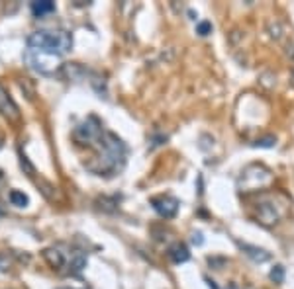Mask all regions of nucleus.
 <instances>
[{
    "instance_id": "obj_11",
    "label": "nucleus",
    "mask_w": 294,
    "mask_h": 289,
    "mask_svg": "<svg viewBox=\"0 0 294 289\" xmlns=\"http://www.w3.org/2000/svg\"><path fill=\"white\" fill-rule=\"evenodd\" d=\"M55 12V4L49 2V0H41V2H32V14L36 18H41L45 14H51Z\"/></svg>"
},
{
    "instance_id": "obj_6",
    "label": "nucleus",
    "mask_w": 294,
    "mask_h": 289,
    "mask_svg": "<svg viewBox=\"0 0 294 289\" xmlns=\"http://www.w3.org/2000/svg\"><path fill=\"white\" fill-rule=\"evenodd\" d=\"M0 113H2L4 117L12 119V121H16V119L20 117V110H18L16 102L12 100V96L8 94V90L4 88L2 84H0Z\"/></svg>"
},
{
    "instance_id": "obj_12",
    "label": "nucleus",
    "mask_w": 294,
    "mask_h": 289,
    "mask_svg": "<svg viewBox=\"0 0 294 289\" xmlns=\"http://www.w3.org/2000/svg\"><path fill=\"white\" fill-rule=\"evenodd\" d=\"M10 201H12V205H16V207H26L28 203H30L26 194H24V191H18V189L10 191Z\"/></svg>"
},
{
    "instance_id": "obj_8",
    "label": "nucleus",
    "mask_w": 294,
    "mask_h": 289,
    "mask_svg": "<svg viewBox=\"0 0 294 289\" xmlns=\"http://www.w3.org/2000/svg\"><path fill=\"white\" fill-rule=\"evenodd\" d=\"M169 256H171V260H173L175 264H184V262H189L191 252H189V246H186V244L177 242V244H173V246L169 248Z\"/></svg>"
},
{
    "instance_id": "obj_18",
    "label": "nucleus",
    "mask_w": 294,
    "mask_h": 289,
    "mask_svg": "<svg viewBox=\"0 0 294 289\" xmlns=\"http://www.w3.org/2000/svg\"><path fill=\"white\" fill-rule=\"evenodd\" d=\"M226 289H239V287H237L235 283H230V285H228V287H226Z\"/></svg>"
},
{
    "instance_id": "obj_5",
    "label": "nucleus",
    "mask_w": 294,
    "mask_h": 289,
    "mask_svg": "<svg viewBox=\"0 0 294 289\" xmlns=\"http://www.w3.org/2000/svg\"><path fill=\"white\" fill-rule=\"evenodd\" d=\"M151 205H153L155 211L161 215V217H165V219L175 217L177 211H179V201L175 200V198H171V196H159V198H153V200H151Z\"/></svg>"
},
{
    "instance_id": "obj_16",
    "label": "nucleus",
    "mask_w": 294,
    "mask_h": 289,
    "mask_svg": "<svg viewBox=\"0 0 294 289\" xmlns=\"http://www.w3.org/2000/svg\"><path fill=\"white\" fill-rule=\"evenodd\" d=\"M192 242H194V244H202L204 239H202V235H200V233H194V235H192Z\"/></svg>"
},
{
    "instance_id": "obj_15",
    "label": "nucleus",
    "mask_w": 294,
    "mask_h": 289,
    "mask_svg": "<svg viewBox=\"0 0 294 289\" xmlns=\"http://www.w3.org/2000/svg\"><path fill=\"white\" fill-rule=\"evenodd\" d=\"M253 147H275V139L267 137V139H261V141H255Z\"/></svg>"
},
{
    "instance_id": "obj_9",
    "label": "nucleus",
    "mask_w": 294,
    "mask_h": 289,
    "mask_svg": "<svg viewBox=\"0 0 294 289\" xmlns=\"http://www.w3.org/2000/svg\"><path fill=\"white\" fill-rule=\"evenodd\" d=\"M239 248H242L253 262H267L269 258H271V254H269L267 250L257 248V246H251V244H243V242H239Z\"/></svg>"
},
{
    "instance_id": "obj_2",
    "label": "nucleus",
    "mask_w": 294,
    "mask_h": 289,
    "mask_svg": "<svg viewBox=\"0 0 294 289\" xmlns=\"http://www.w3.org/2000/svg\"><path fill=\"white\" fill-rule=\"evenodd\" d=\"M71 45H73V38L67 31L41 29V31H34L28 38V49L51 55V57H61L63 53L71 49Z\"/></svg>"
},
{
    "instance_id": "obj_1",
    "label": "nucleus",
    "mask_w": 294,
    "mask_h": 289,
    "mask_svg": "<svg viewBox=\"0 0 294 289\" xmlns=\"http://www.w3.org/2000/svg\"><path fill=\"white\" fill-rule=\"evenodd\" d=\"M126 156V147L122 143V139H118L114 133L104 131L100 137V156L96 158V166H92L89 170L96 174H106V172H114L124 164Z\"/></svg>"
},
{
    "instance_id": "obj_3",
    "label": "nucleus",
    "mask_w": 294,
    "mask_h": 289,
    "mask_svg": "<svg viewBox=\"0 0 294 289\" xmlns=\"http://www.w3.org/2000/svg\"><path fill=\"white\" fill-rule=\"evenodd\" d=\"M104 129L100 125V121L96 117H89L87 121H83L81 125L75 129V139L78 143H94L102 137Z\"/></svg>"
},
{
    "instance_id": "obj_13",
    "label": "nucleus",
    "mask_w": 294,
    "mask_h": 289,
    "mask_svg": "<svg viewBox=\"0 0 294 289\" xmlns=\"http://www.w3.org/2000/svg\"><path fill=\"white\" fill-rule=\"evenodd\" d=\"M269 277H271L273 283H282V281H284V268H282L281 264H277L273 270H271Z\"/></svg>"
},
{
    "instance_id": "obj_17",
    "label": "nucleus",
    "mask_w": 294,
    "mask_h": 289,
    "mask_svg": "<svg viewBox=\"0 0 294 289\" xmlns=\"http://www.w3.org/2000/svg\"><path fill=\"white\" fill-rule=\"evenodd\" d=\"M0 270L6 272V270H8V262H2V260H0Z\"/></svg>"
},
{
    "instance_id": "obj_4",
    "label": "nucleus",
    "mask_w": 294,
    "mask_h": 289,
    "mask_svg": "<svg viewBox=\"0 0 294 289\" xmlns=\"http://www.w3.org/2000/svg\"><path fill=\"white\" fill-rule=\"evenodd\" d=\"M26 61L30 63V67H34L39 73H51L53 69L57 67L59 57H51V55H43V53H38V51L28 49Z\"/></svg>"
},
{
    "instance_id": "obj_10",
    "label": "nucleus",
    "mask_w": 294,
    "mask_h": 289,
    "mask_svg": "<svg viewBox=\"0 0 294 289\" xmlns=\"http://www.w3.org/2000/svg\"><path fill=\"white\" fill-rule=\"evenodd\" d=\"M43 258L47 260V264L51 266V268H63L65 266V254L59 248H47V250H43Z\"/></svg>"
},
{
    "instance_id": "obj_14",
    "label": "nucleus",
    "mask_w": 294,
    "mask_h": 289,
    "mask_svg": "<svg viewBox=\"0 0 294 289\" xmlns=\"http://www.w3.org/2000/svg\"><path fill=\"white\" fill-rule=\"evenodd\" d=\"M196 34H200V36L212 34V24L210 22H200V24L196 25Z\"/></svg>"
},
{
    "instance_id": "obj_7",
    "label": "nucleus",
    "mask_w": 294,
    "mask_h": 289,
    "mask_svg": "<svg viewBox=\"0 0 294 289\" xmlns=\"http://www.w3.org/2000/svg\"><path fill=\"white\" fill-rule=\"evenodd\" d=\"M282 215H284V211H279L277 205H275L273 201H263V203L259 205V221H261L263 225H273V223H277Z\"/></svg>"
}]
</instances>
